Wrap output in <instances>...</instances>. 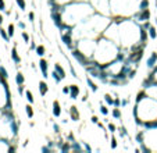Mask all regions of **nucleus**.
I'll return each instance as SVG.
<instances>
[{
	"instance_id": "nucleus-1",
	"label": "nucleus",
	"mask_w": 157,
	"mask_h": 153,
	"mask_svg": "<svg viewBox=\"0 0 157 153\" xmlns=\"http://www.w3.org/2000/svg\"><path fill=\"white\" fill-rule=\"evenodd\" d=\"M120 53V47H118V43H115L114 40L109 39L107 36L100 35V39L96 43V50L93 53V59L95 61L100 64H107L110 61L115 60Z\"/></svg>"
},
{
	"instance_id": "nucleus-2",
	"label": "nucleus",
	"mask_w": 157,
	"mask_h": 153,
	"mask_svg": "<svg viewBox=\"0 0 157 153\" xmlns=\"http://www.w3.org/2000/svg\"><path fill=\"white\" fill-rule=\"evenodd\" d=\"M132 114L135 117V123L138 125H140L143 121L156 120L157 118V99L146 96L143 100L136 102Z\"/></svg>"
},
{
	"instance_id": "nucleus-3",
	"label": "nucleus",
	"mask_w": 157,
	"mask_h": 153,
	"mask_svg": "<svg viewBox=\"0 0 157 153\" xmlns=\"http://www.w3.org/2000/svg\"><path fill=\"white\" fill-rule=\"evenodd\" d=\"M109 9L111 15L129 18L136 13V9H139V0H110Z\"/></svg>"
},
{
	"instance_id": "nucleus-4",
	"label": "nucleus",
	"mask_w": 157,
	"mask_h": 153,
	"mask_svg": "<svg viewBox=\"0 0 157 153\" xmlns=\"http://www.w3.org/2000/svg\"><path fill=\"white\" fill-rule=\"evenodd\" d=\"M39 70H40V72H42L43 78L47 79L49 78V72H47L49 64H47V60H45L43 57H40V60H39Z\"/></svg>"
},
{
	"instance_id": "nucleus-5",
	"label": "nucleus",
	"mask_w": 157,
	"mask_h": 153,
	"mask_svg": "<svg viewBox=\"0 0 157 153\" xmlns=\"http://www.w3.org/2000/svg\"><path fill=\"white\" fill-rule=\"evenodd\" d=\"M146 66H147V68H154L157 66V53L156 52H151L150 57L146 60Z\"/></svg>"
},
{
	"instance_id": "nucleus-6",
	"label": "nucleus",
	"mask_w": 157,
	"mask_h": 153,
	"mask_svg": "<svg viewBox=\"0 0 157 153\" xmlns=\"http://www.w3.org/2000/svg\"><path fill=\"white\" fill-rule=\"evenodd\" d=\"M69 113V117H71V120L72 121H78L79 120V111H78V107L76 106H71L68 110Z\"/></svg>"
},
{
	"instance_id": "nucleus-7",
	"label": "nucleus",
	"mask_w": 157,
	"mask_h": 153,
	"mask_svg": "<svg viewBox=\"0 0 157 153\" xmlns=\"http://www.w3.org/2000/svg\"><path fill=\"white\" fill-rule=\"evenodd\" d=\"M69 96L71 99H78L79 96V86L78 85H69Z\"/></svg>"
},
{
	"instance_id": "nucleus-8",
	"label": "nucleus",
	"mask_w": 157,
	"mask_h": 153,
	"mask_svg": "<svg viewBox=\"0 0 157 153\" xmlns=\"http://www.w3.org/2000/svg\"><path fill=\"white\" fill-rule=\"evenodd\" d=\"M53 116L54 117H60L61 116V106H60V102L58 100H54L53 102Z\"/></svg>"
},
{
	"instance_id": "nucleus-9",
	"label": "nucleus",
	"mask_w": 157,
	"mask_h": 153,
	"mask_svg": "<svg viewBox=\"0 0 157 153\" xmlns=\"http://www.w3.org/2000/svg\"><path fill=\"white\" fill-rule=\"evenodd\" d=\"M47 92H49V85L46 84L45 81H40L39 82V93H40V96H45Z\"/></svg>"
},
{
	"instance_id": "nucleus-10",
	"label": "nucleus",
	"mask_w": 157,
	"mask_h": 153,
	"mask_svg": "<svg viewBox=\"0 0 157 153\" xmlns=\"http://www.w3.org/2000/svg\"><path fill=\"white\" fill-rule=\"evenodd\" d=\"M11 59H13V61H14L17 66H18L20 63H21V57L18 56V53H17V47H13V50H11Z\"/></svg>"
},
{
	"instance_id": "nucleus-11",
	"label": "nucleus",
	"mask_w": 157,
	"mask_h": 153,
	"mask_svg": "<svg viewBox=\"0 0 157 153\" xmlns=\"http://www.w3.org/2000/svg\"><path fill=\"white\" fill-rule=\"evenodd\" d=\"M15 82H17V85H24L25 84V77L21 71H18L17 75H15Z\"/></svg>"
},
{
	"instance_id": "nucleus-12",
	"label": "nucleus",
	"mask_w": 157,
	"mask_h": 153,
	"mask_svg": "<svg viewBox=\"0 0 157 153\" xmlns=\"http://www.w3.org/2000/svg\"><path fill=\"white\" fill-rule=\"evenodd\" d=\"M145 138H146V136H145V131H139L138 134L135 135V139H136V142H138L139 145L145 142Z\"/></svg>"
},
{
	"instance_id": "nucleus-13",
	"label": "nucleus",
	"mask_w": 157,
	"mask_h": 153,
	"mask_svg": "<svg viewBox=\"0 0 157 153\" xmlns=\"http://www.w3.org/2000/svg\"><path fill=\"white\" fill-rule=\"evenodd\" d=\"M147 33H149V38H150V39L156 40V38H157V29H156V27L151 25V27L147 29Z\"/></svg>"
},
{
	"instance_id": "nucleus-14",
	"label": "nucleus",
	"mask_w": 157,
	"mask_h": 153,
	"mask_svg": "<svg viewBox=\"0 0 157 153\" xmlns=\"http://www.w3.org/2000/svg\"><path fill=\"white\" fill-rule=\"evenodd\" d=\"M51 78H53V81H54L56 84H60V82L63 81V77H61L56 70H53V72H51Z\"/></svg>"
},
{
	"instance_id": "nucleus-15",
	"label": "nucleus",
	"mask_w": 157,
	"mask_h": 153,
	"mask_svg": "<svg viewBox=\"0 0 157 153\" xmlns=\"http://www.w3.org/2000/svg\"><path fill=\"white\" fill-rule=\"evenodd\" d=\"M35 52H36V54L39 57H43L46 54V47L43 45H39V46H36V49H35Z\"/></svg>"
},
{
	"instance_id": "nucleus-16",
	"label": "nucleus",
	"mask_w": 157,
	"mask_h": 153,
	"mask_svg": "<svg viewBox=\"0 0 157 153\" xmlns=\"http://www.w3.org/2000/svg\"><path fill=\"white\" fill-rule=\"evenodd\" d=\"M54 70H56V71H57L58 74L61 75V77H63V79L67 77V75H65V70H64V68H63V67H61L58 63H56V64H54Z\"/></svg>"
},
{
	"instance_id": "nucleus-17",
	"label": "nucleus",
	"mask_w": 157,
	"mask_h": 153,
	"mask_svg": "<svg viewBox=\"0 0 157 153\" xmlns=\"http://www.w3.org/2000/svg\"><path fill=\"white\" fill-rule=\"evenodd\" d=\"M114 100L115 99L111 96V93H106V95H104V102H106L109 106H114Z\"/></svg>"
},
{
	"instance_id": "nucleus-18",
	"label": "nucleus",
	"mask_w": 157,
	"mask_h": 153,
	"mask_svg": "<svg viewBox=\"0 0 157 153\" xmlns=\"http://www.w3.org/2000/svg\"><path fill=\"white\" fill-rule=\"evenodd\" d=\"M25 111H27V116L28 118H33V116H35V111H33V107L31 105H27L25 106Z\"/></svg>"
},
{
	"instance_id": "nucleus-19",
	"label": "nucleus",
	"mask_w": 157,
	"mask_h": 153,
	"mask_svg": "<svg viewBox=\"0 0 157 153\" xmlns=\"http://www.w3.org/2000/svg\"><path fill=\"white\" fill-rule=\"evenodd\" d=\"M149 0H139V9L138 10H146L149 9Z\"/></svg>"
},
{
	"instance_id": "nucleus-20",
	"label": "nucleus",
	"mask_w": 157,
	"mask_h": 153,
	"mask_svg": "<svg viewBox=\"0 0 157 153\" xmlns=\"http://www.w3.org/2000/svg\"><path fill=\"white\" fill-rule=\"evenodd\" d=\"M86 82H88V86L91 88V89L93 90V92H97V89H99V88H97V85L95 84V82L92 81V79L89 78V77H88V78H86Z\"/></svg>"
},
{
	"instance_id": "nucleus-21",
	"label": "nucleus",
	"mask_w": 157,
	"mask_h": 153,
	"mask_svg": "<svg viewBox=\"0 0 157 153\" xmlns=\"http://www.w3.org/2000/svg\"><path fill=\"white\" fill-rule=\"evenodd\" d=\"M111 116H113L114 118H117V120H118V118H121V117H122V113H121V110H120L118 107H115V109H113Z\"/></svg>"
},
{
	"instance_id": "nucleus-22",
	"label": "nucleus",
	"mask_w": 157,
	"mask_h": 153,
	"mask_svg": "<svg viewBox=\"0 0 157 153\" xmlns=\"http://www.w3.org/2000/svg\"><path fill=\"white\" fill-rule=\"evenodd\" d=\"M117 131H118V134H120L121 138H124V136H128V131H127V128H125L124 125H121L120 128H117Z\"/></svg>"
},
{
	"instance_id": "nucleus-23",
	"label": "nucleus",
	"mask_w": 157,
	"mask_h": 153,
	"mask_svg": "<svg viewBox=\"0 0 157 153\" xmlns=\"http://www.w3.org/2000/svg\"><path fill=\"white\" fill-rule=\"evenodd\" d=\"M147 96V93H146V90L143 89V90H140V92L136 95V102H140V100H143L145 97Z\"/></svg>"
},
{
	"instance_id": "nucleus-24",
	"label": "nucleus",
	"mask_w": 157,
	"mask_h": 153,
	"mask_svg": "<svg viewBox=\"0 0 157 153\" xmlns=\"http://www.w3.org/2000/svg\"><path fill=\"white\" fill-rule=\"evenodd\" d=\"M25 96H27V100L31 103V105H32V103H35V97H33V95H32V92H31V90H27V92H25Z\"/></svg>"
},
{
	"instance_id": "nucleus-25",
	"label": "nucleus",
	"mask_w": 157,
	"mask_h": 153,
	"mask_svg": "<svg viewBox=\"0 0 157 153\" xmlns=\"http://www.w3.org/2000/svg\"><path fill=\"white\" fill-rule=\"evenodd\" d=\"M15 3H17V6H18L20 10H22V11L27 9V3H25V0H15Z\"/></svg>"
},
{
	"instance_id": "nucleus-26",
	"label": "nucleus",
	"mask_w": 157,
	"mask_h": 153,
	"mask_svg": "<svg viewBox=\"0 0 157 153\" xmlns=\"http://www.w3.org/2000/svg\"><path fill=\"white\" fill-rule=\"evenodd\" d=\"M0 35H2V38H3V39L6 40V42H9V40H10V36H9V33H7L6 31L3 29V28H0Z\"/></svg>"
},
{
	"instance_id": "nucleus-27",
	"label": "nucleus",
	"mask_w": 157,
	"mask_h": 153,
	"mask_svg": "<svg viewBox=\"0 0 157 153\" xmlns=\"http://www.w3.org/2000/svg\"><path fill=\"white\" fill-rule=\"evenodd\" d=\"M7 33H9L10 38H13V36H14V25H13V24L9 25V28H7Z\"/></svg>"
},
{
	"instance_id": "nucleus-28",
	"label": "nucleus",
	"mask_w": 157,
	"mask_h": 153,
	"mask_svg": "<svg viewBox=\"0 0 157 153\" xmlns=\"http://www.w3.org/2000/svg\"><path fill=\"white\" fill-rule=\"evenodd\" d=\"M107 128H109V131L111 132V134H114V132L117 131V127H115L113 123H107Z\"/></svg>"
},
{
	"instance_id": "nucleus-29",
	"label": "nucleus",
	"mask_w": 157,
	"mask_h": 153,
	"mask_svg": "<svg viewBox=\"0 0 157 153\" xmlns=\"http://www.w3.org/2000/svg\"><path fill=\"white\" fill-rule=\"evenodd\" d=\"M21 36H22V39L25 40V43H29V42H31V39H29V35H28V33L25 32V31H22V32H21Z\"/></svg>"
},
{
	"instance_id": "nucleus-30",
	"label": "nucleus",
	"mask_w": 157,
	"mask_h": 153,
	"mask_svg": "<svg viewBox=\"0 0 157 153\" xmlns=\"http://www.w3.org/2000/svg\"><path fill=\"white\" fill-rule=\"evenodd\" d=\"M99 110H100V113H102L103 116H107V114H109V109H107V106H103V105H102Z\"/></svg>"
},
{
	"instance_id": "nucleus-31",
	"label": "nucleus",
	"mask_w": 157,
	"mask_h": 153,
	"mask_svg": "<svg viewBox=\"0 0 157 153\" xmlns=\"http://www.w3.org/2000/svg\"><path fill=\"white\" fill-rule=\"evenodd\" d=\"M28 18H29V21H31V22H33V21H35V13H33V11H29V14H28Z\"/></svg>"
},
{
	"instance_id": "nucleus-32",
	"label": "nucleus",
	"mask_w": 157,
	"mask_h": 153,
	"mask_svg": "<svg viewBox=\"0 0 157 153\" xmlns=\"http://www.w3.org/2000/svg\"><path fill=\"white\" fill-rule=\"evenodd\" d=\"M110 145H111V149H115V147H117V139H115L114 136L111 138V143Z\"/></svg>"
},
{
	"instance_id": "nucleus-33",
	"label": "nucleus",
	"mask_w": 157,
	"mask_h": 153,
	"mask_svg": "<svg viewBox=\"0 0 157 153\" xmlns=\"http://www.w3.org/2000/svg\"><path fill=\"white\" fill-rule=\"evenodd\" d=\"M82 145H84V147H85V150H86V152H92V147L89 146L86 142H82Z\"/></svg>"
},
{
	"instance_id": "nucleus-34",
	"label": "nucleus",
	"mask_w": 157,
	"mask_h": 153,
	"mask_svg": "<svg viewBox=\"0 0 157 153\" xmlns=\"http://www.w3.org/2000/svg\"><path fill=\"white\" fill-rule=\"evenodd\" d=\"M114 106H115V107H120V106H121V99H120V97H115Z\"/></svg>"
},
{
	"instance_id": "nucleus-35",
	"label": "nucleus",
	"mask_w": 157,
	"mask_h": 153,
	"mask_svg": "<svg viewBox=\"0 0 157 153\" xmlns=\"http://www.w3.org/2000/svg\"><path fill=\"white\" fill-rule=\"evenodd\" d=\"M63 93L64 95H69V86H63Z\"/></svg>"
},
{
	"instance_id": "nucleus-36",
	"label": "nucleus",
	"mask_w": 157,
	"mask_h": 153,
	"mask_svg": "<svg viewBox=\"0 0 157 153\" xmlns=\"http://www.w3.org/2000/svg\"><path fill=\"white\" fill-rule=\"evenodd\" d=\"M53 129H54L56 134H60V127H58L57 124H53Z\"/></svg>"
},
{
	"instance_id": "nucleus-37",
	"label": "nucleus",
	"mask_w": 157,
	"mask_h": 153,
	"mask_svg": "<svg viewBox=\"0 0 157 153\" xmlns=\"http://www.w3.org/2000/svg\"><path fill=\"white\" fill-rule=\"evenodd\" d=\"M24 92H25V89H24V85H18V93H20V95H22Z\"/></svg>"
},
{
	"instance_id": "nucleus-38",
	"label": "nucleus",
	"mask_w": 157,
	"mask_h": 153,
	"mask_svg": "<svg viewBox=\"0 0 157 153\" xmlns=\"http://www.w3.org/2000/svg\"><path fill=\"white\" fill-rule=\"evenodd\" d=\"M6 10V4H4V2H0V11H4Z\"/></svg>"
},
{
	"instance_id": "nucleus-39",
	"label": "nucleus",
	"mask_w": 157,
	"mask_h": 153,
	"mask_svg": "<svg viewBox=\"0 0 157 153\" xmlns=\"http://www.w3.org/2000/svg\"><path fill=\"white\" fill-rule=\"evenodd\" d=\"M18 27L21 28V29H25V28H27V25H25L22 21H18Z\"/></svg>"
},
{
	"instance_id": "nucleus-40",
	"label": "nucleus",
	"mask_w": 157,
	"mask_h": 153,
	"mask_svg": "<svg viewBox=\"0 0 157 153\" xmlns=\"http://www.w3.org/2000/svg\"><path fill=\"white\" fill-rule=\"evenodd\" d=\"M36 49V43L35 42H31V46H29V50H35Z\"/></svg>"
},
{
	"instance_id": "nucleus-41",
	"label": "nucleus",
	"mask_w": 157,
	"mask_h": 153,
	"mask_svg": "<svg viewBox=\"0 0 157 153\" xmlns=\"http://www.w3.org/2000/svg\"><path fill=\"white\" fill-rule=\"evenodd\" d=\"M91 121H92V123H93V124H97V123H99V118H97L96 116H93V117H92V120H91Z\"/></svg>"
},
{
	"instance_id": "nucleus-42",
	"label": "nucleus",
	"mask_w": 157,
	"mask_h": 153,
	"mask_svg": "<svg viewBox=\"0 0 157 153\" xmlns=\"http://www.w3.org/2000/svg\"><path fill=\"white\" fill-rule=\"evenodd\" d=\"M2 22H3V15L0 14V24H2Z\"/></svg>"
},
{
	"instance_id": "nucleus-43",
	"label": "nucleus",
	"mask_w": 157,
	"mask_h": 153,
	"mask_svg": "<svg viewBox=\"0 0 157 153\" xmlns=\"http://www.w3.org/2000/svg\"><path fill=\"white\" fill-rule=\"evenodd\" d=\"M156 4H157V0H156Z\"/></svg>"
},
{
	"instance_id": "nucleus-44",
	"label": "nucleus",
	"mask_w": 157,
	"mask_h": 153,
	"mask_svg": "<svg viewBox=\"0 0 157 153\" xmlns=\"http://www.w3.org/2000/svg\"><path fill=\"white\" fill-rule=\"evenodd\" d=\"M0 2H3V0H0Z\"/></svg>"
}]
</instances>
